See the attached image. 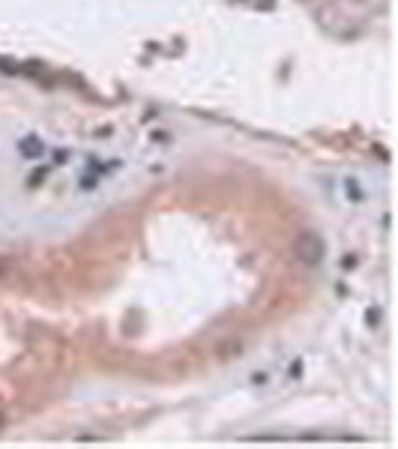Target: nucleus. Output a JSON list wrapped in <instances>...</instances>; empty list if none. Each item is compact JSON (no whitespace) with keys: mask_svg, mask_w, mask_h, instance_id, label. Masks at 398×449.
<instances>
[{"mask_svg":"<svg viewBox=\"0 0 398 449\" xmlns=\"http://www.w3.org/2000/svg\"><path fill=\"white\" fill-rule=\"evenodd\" d=\"M0 426H3V417H0Z\"/></svg>","mask_w":398,"mask_h":449,"instance_id":"obj_3","label":"nucleus"},{"mask_svg":"<svg viewBox=\"0 0 398 449\" xmlns=\"http://www.w3.org/2000/svg\"><path fill=\"white\" fill-rule=\"evenodd\" d=\"M39 153H42V141H36V138H24V141H21V156L36 159Z\"/></svg>","mask_w":398,"mask_h":449,"instance_id":"obj_2","label":"nucleus"},{"mask_svg":"<svg viewBox=\"0 0 398 449\" xmlns=\"http://www.w3.org/2000/svg\"><path fill=\"white\" fill-rule=\"evenodd\" d=\"M293 255H297L306 267H317L324 261V255H326V246H324V240L317 234L306 231V234H300L297 240H293Z\"/></svg>","mask_w":398,"mask_h":449,"instance_id":"obj_1","label":"nucleus"}]
</instances>
